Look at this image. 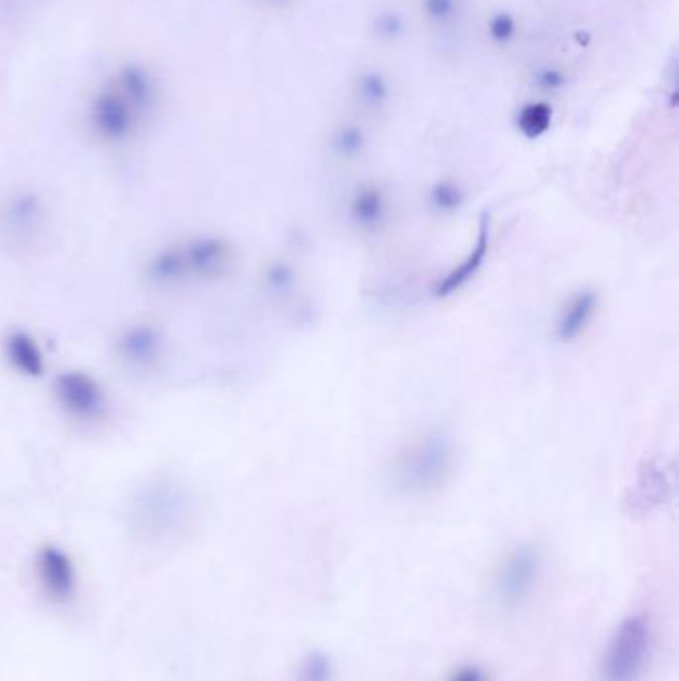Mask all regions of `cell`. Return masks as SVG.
<instances>
[{
	"label": "cell",
	"instance_id": "obj_23",
	"mask_svg": "<svg viewBox=\"0 0 679 681\" xmlns=\"http://www.w3.org/2000/svg\"><path fill=\"white\" fill-rule=\"evenodd\" d=\"M261 8L265 10H273V12H279V10H287L291 8L297 0H255Z\"/></svg>",
	"mask_w": 679,
	"mask_h": 681
},
{
	"label": "cell",
	"instance_id": "obj_15",
	"mask_svg": "<svg viewBox=\"0 0 679 681\" xmlns=\"http://www.w3.org/2000/svg\"><path fill=\"white\" fill-rule=\"evenodd\" d=\"M419 16L435 32L451 30L462 16V0H419Z\"/></svg>",
	"mask_w": 679,
	"mask_h": 681
},
{
	"label": "cell",
	"instance_id": "obj_21",
	"mask_svg": "<svg viewBox=\"0 0 679 681\" xmlns=\"http://www.w3.org/2000/svg\"><path fill=\"white\" fill-rule=\"evenodd\" d=\"M462 200H464V194H462L460 186L454 184V182H439L431 192V204L439 212L458 210Z\"/></svg>",
	"mask_w": 679,
	"mask_h": 681
},
{
	"label": "cell",
	"instance_id": "obj_4",
	"mask_svg": "<svg viewBox=\"0 0 679 681\" xmlns=\"http://www.w3.org/2000/svg\"><path fill=\"white\" fill-rule=\"evenodd\" d=\"M86 116L90 132L104 144L128 142L148 118V114L142 112L112 78L92 94Z\"/></svg>",
	"mask_w": 679,
	"mask_h": 681
},
{
	"label": "cell",
	"instance_id": "obj_20",
	"mask_svg": "<svg viewBox=\"0 0 679 681\" xmlns=\"http://www.w3.org/2000/svg\"><path fill=\"white\" fill-rule=\"evenodd\" d=\"M295 681H333V666L329 656L323 652L307 654L297 668Z\"/></svg>",
	"mask_w": 679,
	"mask_h": 681
},
{
	"label": "cell",
	"instance_id": "obj_14",
	"mask_svg": "<svg viewBox=\"0 0 679 681\" xmlns=\"http://www.w3.org/2000/svg\"><path fill=\"white\" fill-rule=\"evenodd\" d=\"M329 148L339 160H355L367 148V132L357 122H341L329 136Z\"/></svg>",
	"mask_w": 679,
	"mask_h": 681
},
{
	"label": "cell",
	"instance_id": "obj_3",
	"mask_svg": "<svg viewBox=\"0 0 679 681\" xmlns=\"http://www.w3.org/2000/svg\"><path fill=\"white\" fill-rule=\"evenodd\" d=\"M652 648V628L646 614H632L614 630L604 662L602 681H640Z\"/></svg>",
	"mask_w": 679,
	"mask_h": 681
},
{
	"label": "cell",
	"instance_id": "obj_7",
	"mask_svg": "<svg viewBox=\"0 0 679 681\" xmlns=\"http://www.w3.org/2000/svg\"><path fill=\"white\" fill-rule=\"evenodd\" d=\"M36 576L44 594L54 602H68L76 592V566L60 546L46 544L36 554Z\"/></svg>",
	"mask_w": 679,
	"mask_h": 681
},
{
	"label": "cell",
	"instance_id": "obj_13",
	"mask_svg": "<svg viewBox=\"0 0 679 681\" xmlns=\"http://www.w3.org/2000/svg\"><path fill=\"white\" fill-rule=\"evenodd\" d=\"M387 216V200L383 192L375 186H365L357 190L351 200V218L363 229L381 227Z\"/></svg>",
	"mask_w": 679,
	"mask_h": 681
},
{
	"label": "cell",
	"instance_id": "obj_18",
	"mask_svg": "<svg viewBox=\"0 0 679 681\" xmlns=\"http://www.w3.org/2000/svg\"><path fill=\"white\" fill-rule=\"evenodd\" d=\"M484 32H486V38L490 40V44L494 46H510L516 36L520 34V20L514 12L510 10H494L486 16L484 20Z\"/></svg>",
	"mask_w": 679,
	"mask_h": 681
},
{
	"label": "cell",
	"instance_id": "obj_2",
	"mask_svg": "<svg viewBox=\"0 0 679 681\" xmlns=\"http://www.w3.org/2000/svg\"><path fill=\"white\" fill-rule=\"evenodd\" d=\"M453 470V441L441 431L423 433L393 458V480L409 496L437 492L449 482Z\"/></svg>",
	"mask_w": 679,
	"mask_h": 681
},
{
	"label": "cell",
	"instance_id": "obj_9",
	"mask_svg": "<svg viewBox=\"0 0 679 681\" xmlns=\"http://www.w3.org/2000/svg\"><path fill=\"white\" fill-rule=\"evenodd\" d=\"M598 307H600V297L594 289L584 287L572 293L558 313L556 329H554L556 339L560 343H574L576 339H580L594 323L598 315Z\"/></svg>",
	"mask_w": 679,
	"mask_h": 681
},
{
	"label": "cell",
	"instance_id": "obj_16",
	"mask_svg": "<svg viewBox=\"0 0 679 681\" xmlns=\"http://www.w3.org/2000/svg\"><path fill=\"white\" fill-rule=\"evenodd\" d=\"M552 116H554L552 106L546 100L542 98L532 100L518 110V116H516L518 132L528 140H536L550 130Z\"/></svg>",
	"mask_w": 679,
	"mask_h": 681
},
{
	"label": "cell",
	"instance_id": "obj_5",
	"mask_svg": "<svg viewBox=\"0 0 679 681\" xmlns=\"http://www.w3.org/2000/svg\"><path fill=\"white\" fill-rule=\"evenodd\" d=\"M542 576V554L534 544L514 546L500 562L494 576V596L504 610L528 602Z\"/></svg>",
	"mask_w": 679,
	"mask_h": 681
},
{
	"label": "cell",
	"instance_id": "obj_11",
	"mask_svg": "<svg viewBox=\"0 0 679 681\" xmlns=\"http://www.w3.org/2000/svg\"><path fill=\"white\" fill-rule=\"evenodd\" d=\"M2 353L10 369L22 377L38 379L46 371V357L34 335L22 329L10 331L2 341Z\"/></svg>",
	"mask_w": 679,
	"mask_h": 681
},
{
	"label": "cell",
	"instance_id": "obj_6",
	"mask_svg": "<svg viewBox=\"0 0 679 681\" xmlns=\"http://www.w3.org/2000/svg\"><path fill=\"white\" fill-rule=\"evenodd\" d=\"M54 401L78 423H100L108 413V397L98 379L84 371H64L52 385Z\"/></svg>",
	"mask_w": 679,
	"mask_h": 681
},
{
	"label": "cell",
	"instance_id": "obj_17",
	"mask_svg": "<svg viewBox=\"0 0 679 681\" xmlns=\"http://www.w3.org/2000/svg\"><path fill=\"white\" fill-rule=\"evenodd\" d=\"M369 32L375 42L393 46L399 44L407 36V18L403 12L395 8H383L373 14Z\"/></svg>",
	"mask_w": 679,
	"mask_h": 681
},
{
	"label": "cell",
	"instance_id": "obj_1",
	"mask_svg": "<svg viewBox=\"0 0 679 681\" xmlns=\"http://www.w3.org/2000/svg\"><path fill=\"white\" fill-rule=\"evenodd\" d=\"M233 249L226 239L200 235L156 251L148 265V279L158 285H176L192 279H216L226 275Z\"/></svg>",
	"mask_w": 679,
	"mask_h": 681
},
{
	"label": "cell",
	"instance_id": "obj_12",
	"mask_svg": "<svg viewBox=\"0 0 679 681\" xmlns=\"http://www.w3.org/2000/svg\"><path fill=\"white\" fill-rule=\"evenodd\" d=\"M162 351V337L150 325L128 327L118 337V355L134 367H150L158 361Z\"/></svg>",
	"mask_w": 679,
	"mask_h": 681
},
{
	"label": "cell",
	"instance_id": "obj_8",
	"mask_svg": "<svg viewBox=\"0 0 679 681\" xmlns=\"http://www.w3.org/2000/svg\"><path fill=\"white\" fill-rule=\"evenodd\" d=\"M393 80L379 66H363L351 80L353 104L369 116L383 114L393 102Z\"/></svg>",
	"mask_w": 679,
	"mask_h": 681
},
{
	"label": "cell",
	"instance_id": "obj_19",
	"mask_svg": "<svg viewBox=\"0 0 679 681\" xmlns=\"http://www.w3.org/2000/svg\"><path fill=\"white\" fill-rule=\"evenodd\" d=\"M570 82V74L558 64H542L530 74V84L542 96L562 92Z\"/></svg>",
	"mask_w": 679,
	"mask_h": 681
},
{
	"label": "cell",
	"instance_id": "obj_22",
	"mask_svg": "<svg viewBox=\"0 0 679 681\" xmlns=\"http://www.w3.org/2000/svg\"><path fill=\"white\" fill-rule=\"evenodd\" d=\"M447 681H488V678H486V672L482 668H478V666H464V668L454 670L451 678Z\"/></svg>",
	"mask_w": 679,
	"mask_h": 681
},
{
	"label": "cell",
	"instance_id": "obj_10",
	"mask_svg": "<svg viewBox=\"0 0 679 681\" xmlns=\"http://www.w3.org/2000/svg\"><path fill=\"white\" fill-rule=\"evenodd\" d=\"M488 251H490V218L482 216L472 249L462 259V263H458L453 271H449L443 277V281L435 289V295L437 297H451L456 291H460L466 283H470L478 275V271L482 269Z\"/></svg>",
	"mask_w": 679,
	"mask_h": 681
}]
</instances>
